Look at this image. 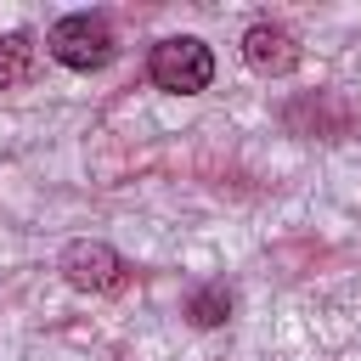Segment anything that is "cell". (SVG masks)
<instances>
[{
    "mask_svg": "<svg viewBox=\"0 0 361 361\" xmlns=\"http://www.w3.org/2000/svg\"><path fill=\"white\" fill-rule=\"evenodd\" d=\"M45 51H51L62 68H73V73H96V68H107V62L118 56V39H113L107 17H96V11H73V17L51 23Z\"/></svg>",
    "mask_w": 361,
    "mask_h": 361,
    "instance_id": "1",
    "label": "cell"
},
{
    "mask_svg": "<svg viewBox=\"0 0 361 361\" xmlns=\"http://www.w3.org/2000/svg\"><path fill=\"white\" fill-rule=\"evenodd\" d=\"M147 79H152L158 90H169V96H197V90H209V79H214V56H209V45H203L197 34H169V39L152 45Z\"/></svg>",
    "mask_w": 361,
    "mask_h": 361,
    "instance_id": "2",
    "label": "cell"
},
{
    "mask_svg": "<svg viewBox=\"0 0 361 361\" xmlns=\"http://www.w3.org/2000/svg\"><path fill=\"white\" fill-rule=\"evenodd\" d=\"M56 271H62L68 288H79V293H124V288H130L124 254L107 248V243H96V237H73V243L62 248Z\"/></svg>",
    "mask_w": 361,
    "mask_h": 361,
    "instance_id": "3",
    "label": "cell"
},
{
    "mask_svg": "<svg viewBox=\"0 0 361 361\" xmlns=\"http://www.w3.org/2000/svg\"><path fill=\"white\" fill-rule=\"evenodd\" d=\"M299 39L282 28V23H254L248 34H243V62L254 68V73H271V79H282V73H293L299 68Z\"/></svg>",
    "mask_w": 361,
    "mask_h": 361,
    "instance_id": "4",
    "label": "cell"
},
{
    "mask_svg": "<svg viewBox=\"0 0 361 361\" xmlns=\"http://www.w3.org/2000/svg\"><path fill=\"white\" fill-rule=\"evenodd\" d=\"M34 73V39L28 34H0V90L23 85Z\"/></svg>",
    "mask_w": 361,
    "mask_h": 361,
    "instance_id": "5",
    "label": "cell"
},
{
    "mask_svg": "<svg viewBox=\"0 0 361 361\" xmlns=\"http://www.w3.org/2000/svg\"><path fill=\"white\" fill-rule=\"evenodd\" d=\"M186 310H192V322H197V327H214V322H226V310H231V293H226V282H214V288H197Z\"/></svg>",
    "mask_w": 361,
    "mask_h": 361,
    "instance_id": "6",
    "label": "cell"
}]
</instances>
